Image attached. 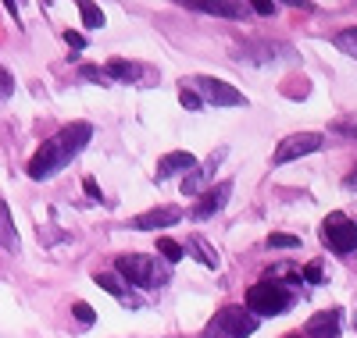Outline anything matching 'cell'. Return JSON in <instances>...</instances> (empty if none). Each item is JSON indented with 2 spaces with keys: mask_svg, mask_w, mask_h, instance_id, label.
<instances>
[{
  "mask_svg": "<svg viewBox=\"0 0 357 338\" xmlns=\"http://www.w3.org/2000/svg\"><path fill=\"white\" fill-rule=\"evenodd\" d=\"M193 11H204V15H218V18H229V22H240L250 4H232V0H215V4H207V0H193V4H186Z\"/></svg>",
  "mask_w": 357,
  "mask_h": 338,
  "instance_id": "16",
  "label": "cell"
},
{
  "mask_svg": "<svg viewBox=\"0 0 357 338\" xmlns=\"http://www.w3.org/2000/svg\"><path fill=\"white\" fill-rule=\"evenodd\" d=\"M72 314L79 317V324H82V328H89V324L97 321V314L89 310V303H75V306H72Z\"/></svg>",
  "mask_w": 357,
  "mask_h": 338,
  "instance_id": "25",
  "label": "cell"
},
{
  "mask_svg": "<svg viewBox=\"0 0 357 338\" xmlns=\"http://www.w3.org/2000/svg\"><path fill=\"white\" fill-rule=\"evenodd\" d=\"M82 186H86V193H89V200H100V189H97V178H82Z\"/></svg>",
  "mask_w": 357,
  "mask_h": 338,
  "instance_id": "31",
  "label": "cell"
},
{
  "mask_svg": "<svg viewBox=\"0 0 357 338\" xmlns=\"http://www.w3.org/2000/svg\"><path fill=\"white\" fill-rule=\"evenodd\" d=\"M114 274L136 289H161L168 282V271L158 264V257H146V253H122L114 260Z\"/></svg>",
  "mask_w": 357,
  "mask_h": 338,
  "instance_id": "2",
  "label": "cell"
},
{
  "mask_svg": "<svg viewBox=\"0 0 357 338\" xmlns=\"http://www.w3.org/2000/svg\"><path fill=\"white\" fill-rule=\"evenodd\" d=\"M183 250H186V257L200 260L204 267H211V271H218V253L211 250V242H207L204 235H190V239H186V246H183Z\"/></svg>",
  "mask_w": 357,
  "mask_h": 338,
  "instance_id": "17",
  "label": "cell"
},
{
  "mask_svg": "<svg viewBox=\"0 0 357 338\" xmlns=\"http://www.w3.org/2000/svg\"><path fill=\"white\" fill-rule=\"evenodd\" d=\"M0 246L4 250H18V232H15V221H11V210H8V203L0 200Z\"/></svg>",
  "mask_w": 357,
  "mask_h": 338,
  "instance_id": "18",
  "label": "cell"
},
{
  "mask_svg": "<svg viewBox=\"0 0 357 338\" xmlns=\"http://www.w3.org/2000/svg\"><path fill=\"white\" fill-rule=\"evenodd\" d=\"M333 132H336V136H347V139H357V118H340V121H333Z\"/></svg>",
  "mask_w": 357,
  "mask_h": 338,
  "instance_id": "23",
  "label": "cell"
},
{
  "mask_svg": "<svg viewBox=\"0 0 357 338\" xmlns=\"http://www.w3.org/2000/svg\"><path fill=\"white\" fill-rule=\"evenodd\" d=\"M178 100H183V107H186V111H200V107H204V100L193 93L190 86H183V89H178Z\"/></svg>",
  "mask_w": 357,
  "mask_h": 338,
  "instance_id": "24",
  "label": "cell"
},
{
  "mask_svg": "<svg viewBox=\"0 0 357 338\" xmlns=\"http://www.w3.org/2000/svg\"><path fill=\"white\" fill-rule=\"evenodd\" d=\"M65 43H68V47H75V50H72V57H75L79 50H86V36H82V33H72V29L65 33Z\"/></svg>",
  "mask_w": 357,
  "mask_h": 338,
  "instance_id": "29",
  "label": "cell"
},
{
  "mask_svg": "<svg viewBox=\"0 0 357 338\" xmlns=\"http://www.w3.org/2000/svg\"><path fill=\"white\" fill-rule=\"evenodd\" d=\"M229 193H232V182H218V186H207L200 196H197V207H193V218L197 221H207L229 203Z\"/></svg>",
  "mask_w": 357,
  "mask_h": 338,
  "instance_id": "11",
  "label": "cell"
},
{
  "mask_svg": "<svg viewBox=\"0 0 357 338\" xmlns=\"http://www.w3.org/2000/svg\"><path fill=\"white\" fill-rule=\"evenodd\" d=\"M282 57H293L286 43H247L236 50V61H254V65H268V61H282Z\"/></svg>",
  "mask_w": 357,
  "mask_h": 338,
  "instance_id": "12",
  "label": "cell"
},
{
  "mask_svg": "<svg viewBox=\"0 0 357 338\" xmlns=\"http://www.w3.org/2000/svg\"><path fill=\"white\" fill-rule=\"evenodd\" d=\"M333 43H336V50L357 57V25H354V29H340V33L333 36Z\"/></svg>",
  "mask_w": 357,
  "mask_h": 338,
  "instance_id": "19",
  "label": "cell"
},
{
  "mask_svg": "<svg viewBox=\"0 0 357 338\" xmlns=\"http://www.w3.org/2000/svg\"><path fill=\"white\" fill-rule=\"evenodd\" d=\"M321 242L329 246L336 257H350V253H357V225L343 210H333L329 218L321 221Z\"/></svg>",
  "mask_w": 357,
  "mask_h": 338,
  "instance_id": "5",
  "label": "cell"
},
{
  "mask_svg": "<svg viewBox=\"0 0 357 338\" xmlns=\"http://www.w3.org/2000/svg\"><path fill=\"white\" fill-rule=\"evenodd\" d=\"M293 306V292L275 285V282H257L247 292V310L261 321V317H279Z\"/></svg>",
  "mask_w": 357,
  "mask_h": 338,
  "instance_id": "4",
  "label": "cell"
},
{
  "mask_svg": "<svg viewBox=\"0 0 357 338\" xmlns=\"http://www.w3.org/2000/svg\"><path fill=\"white\" fill-rule=\"evenodd\" d=\"M197 168V157L190 150H175V153H165V157L158 161V171H154V178L158 182H165V178H172V175H190Z\"/></svg>",
  "mask_w": 357,
  "mask_h": 338,
  "instance_id": "13",
  "label": "cell"
},
{
  "mask_svg": "<svg viewBox=\"0 0 357 338\" xmlns=\"http://www.w3.org/2000/svg\"><path fill=\"white\" fill-rule=\"evenodd\" d=\"M304 338H340V310H321L304 324Z\"/></svg>",
  "mask_w": 357,
  "mask_h": 338,
  "instance_id": "14",
  "label": "cell"
},
{
  "mask_svg": "<svg viewBox=\"0 0 357 338\" xmlns=\"http://www.w3.org/2000/svg\"><path fill=\"white\" fill-rule=\"evenodd\" d=\"M282 338H304L301 331H289V335H282Z\"/></svg>",
  "mask_w": 357,
  "mask_h": 338,
  "instance_id": "33",
  "label": "cell"
},
{
  "mask_svg": "<svg viewBox=\"0 0 357 338\" xmlns=\"http://www.w3.org/2000/svg\"><path fill=\"white\" fill-rule=\"evenodd\" d=\"M304 278L311 282V285H321L325 278H321V260H311L307 267H304Z\"/></svg>",
  "mask_w": 357,
  "mask_h": 338,
  "instance_id": "26",
  "label": "cell"
},
{
  "mask_svg": "<svg viewBox=\"0 0 357 338\" xmlns=\"http://www.w3.org/2000/svg\"><path fill=\"white\" fill-rule=\"evenodd\" d=\"M89 139H93V125H89V121H72V125H65L61 132L50 136L33 153V161H29V178H36V182L54 178L65 164H72V157H79Z\"/></svg>",
  "mask_w": 357,
  "mask_h": 338,
  "instance_id": "1",
  "label": "cell"
},
{
  "mask_svg": "<svg viewBox=\"0 0 357 338\" xmlns=\"http://www.w3.org/2000/svg\"><path fill=\"white\" fill-rule=\"evenodd\" d=\"M104 79L126 82V86H154L158 72L151 65H139V61H126V57H111L104 65Z\"/></svg>",
  "mask_w": 357,
  "mask_h": 338,
  "instance_id": "7",
  "label": "cell"
},
{
  "mask_svg": "<svg viewBox=\"0 0 357 338\" xmlns=\"http://www.w3.org/2000/svg\"><path fill=\"white\" fill-rule=\"evenodd\" d=\"M250 11H257V15H275V4H268V0H254V4H250Z\"/></svg>",
  "mask_w": 357,
  "mask_h": 338,
  "instance_id": "30",
  "label": "cell"
},
{
  "mask_svg": "<svg viewBox=\"0 0 357 338\" xmlns=\"http://www.w3.org/2000/svg\"><path fill=\"white\" fill-rule=\"evenodd\" d=\"M183 221V207H154V210H146V214H136V218L129 221L132 232H158V228H172Z\"/></svg>",
  "mask_w": 357,
  "mask_h": 338,
  "instance_id": "10",
  "label": "cell"
},
{
  "mask_svg": "<svg viewBox=\"0 0 357 338\" xmlns=\"http://www.w3.org/2000/svg\"><path fill=\"white\" fill-rule=\"evenodd\" d=\"M343 186H347L350 193H357V168H354V171H350V175L343 178Z\"/></svg>",
  "mask_w": 357,
  "mask_h": 338,
  "instance_id": "32",
  "label": "cell"
},
{
  "mask_svg": "<svg viewBox=\"0 0 357 338\" xmlns=\"http://www.w3.org/2000/svg\"><path fill=\"white\" fill-rule=\"evenodd\" d=\"M321 143H325V139H321L318 132H296V136H286V139L275 146V153H272V168L289 164V161H301V157H307V153H318Z\"/></svg>",
  "mask_w": 357,
  "mask_h": 338,
  "instance_id": "8",
  "label": "cell"
},
{
  "mask_svg": "<svg viewBox=\"0 0 357 338\" xmlns=\"http://www.w3.org/2000/svg\"><path fill=\"white\" fill-rule=\"evenodd\" d=\"M183 86H190L204 104H215V107H243V104H247V97H243L236 86H229V82H222V79H211V75H193V79L183 82Z\"/></svg>",
  "mask_w": 357,
  "mask_h": 338,
  "instance_id": "6",
  "label": "cell"
},
{
  "mask_svg": "<svg viewBox=\"0 0 357 338\" xmlns=\"http://www.w3.org/2000/svg\"><path fill=\"white\" fill-rule=\"evenodd\" d=\"M79 15H82V25H86V29H104V11H100L97 4L82 0V4H79Z\"/></svg>",
  "mask_w": 357,
  "mask_h": 338,
  "instance_id": "20",
  "label": "cell"
},
{
  "mask_svg": "<svg viewBox=\"0 0 357 338\" xmlns=\"http://www.w3.org/2000/svg\"><path fill=\"white\" fill-rule=\"evenodd\" d=\"M79 75H82V79H89V82H107V79H104V68H97V65H82V68H79Z\"/></svg>",
  "mask_w": 357,
  "mask_h": 338,
  "instance_id": "27",
  "label": "cell"
},
{
  "mask_svg": "<svg viewBox=\"0 0 357 338\" xmlns=\"http://www.w3.org/2000/svg\"><path fill=\"white\" fill-rule=\"evenodd\" d=\"M11 93H15V79H11L4 68H0V100H8Z\"/></svg>",
  "mask_w": 357,
  "mask_h": 338,
  "instance_id": "28",
  "label": "cell"
},
{
  "mask_svg": "<svg viewBox=\"0 0 357 338\" xmlns=\"http://www.w3.org/2000/svg\"><path fill=\"white\" fill-rule=\"evenodd\" d=\"M354 328H357V317H354Z\"/></svg>",
  "mask_w": 357,
  "mask_h": 338,
  "instance_id": "34",
  "label": "cell"
},
{
  "mask_svg": "<svg viewBox=\"0 0 357 338\" xmlns=\"http://www.w3.org/2000/svg\"><path fill=\"white\" fill-rule=\"evenodd\" d=\"M296 246H301V239H296V235H282V232L268 235V250H296Z\"/></svg>",
  "mask_w": 357,
  "mask_h": 338,
  "instance_id": "22",
  "label": "cell"
},
{
  "mask_svg": "<svg viewBox=\"0 0 357 338\" xmlns=\"http://www.w3.org/2000/svg\"><path fill=\"white\" fill-rule=\"evenodd\" d=\"M93 282H97V285H100L104 292H111L114 299H122L126 306H132V310H136V306H139V299L132 296V289H129V285H126L122 278H118L114 271H97V274H93Z\"/></svg>",
  "mask_w": 357,
  "mask_h": 338,
  "instance_id": "15",
  "label": "cell"
},
{
  "mask_svg": "<svg viewBox=\"0 0 357 338\" xmlns=\"http://www.w3.org/2000/svg\"><path fill=\"white\" fill-rule=\"evenodd\" d=\"M158 253H161L168 264H178V260L186 257V250H183L178 242H172V239H161V242H158Z\"/></svg>",
  "mask_w": 357,
  "mask_h": 338,
  "instance_id": "21",
  "label": "cell"
},
{
  "mask_svg": "<svg viewBox=\"0 0 357 338\" xmlns=\"http://www.w3.org/2000/svg\"><path fill=\"white\" fill-rule=\"evenodd\" d=\"M229 157V150L225 146H218V150H211V157H207L204 164H197L186 178H183V193H193V196H200L204 189H207V182L215 178V171L222 168V161Z\"/></svg>",
  "mask_w": 357,
  "mask_h": 338,
  "instance_id": "9",
  "label": "cell"
},
{
  "mask_svg": "<svg viewBox=\"0 0 357 338\" xmlns=\"http://www.w3.org/2000/svg\"><path fill=\"white\" fill-rule=\"evenodd\" d=\"M257 317L247 310V306H222V310L207 321L204 338H250L257 331Z\"/></svg>",
  "mask_w": 357,
  "mask_h": 338,
  "instance_id": "3",
  "label": "cell"
}]
</instances>
